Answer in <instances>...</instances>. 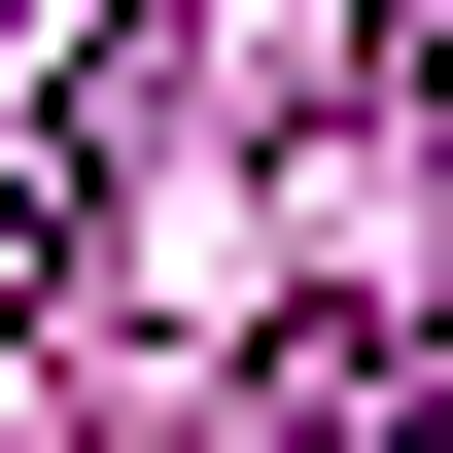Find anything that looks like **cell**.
Wrapping results in <instances>:
<instances>
[{
  "label": "cell",
  "instance_id": "1",
  "mask_svg": "<svg viewBox=\"0 0 453 453\" xmlns=\"http://www.w3.org/2000/svg\"><path fill=\"white\" fill-rule=\"evenodd\" d=\"M70 244H105V70L0 105V314H70Z\"/></svg>",
  "mask_w": 453,
  "mask_h": 453
},
{
  "label": "cell",
  "instance_id": "2",
  "mask_svg": "<svg viewBox=\"0 0 453 453\" xmlns=\"http://www.w3.org/2000/svg\"><path fill=\"white\" fill-rule=\"evenodd\" d=\"M384 210H418V280H453V0L384 35Z\"/></svg>",
  "mask_w": 453,
  "mask_h": 453
}]
</instances>
